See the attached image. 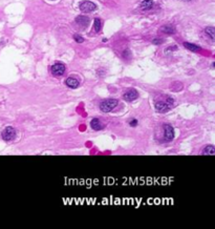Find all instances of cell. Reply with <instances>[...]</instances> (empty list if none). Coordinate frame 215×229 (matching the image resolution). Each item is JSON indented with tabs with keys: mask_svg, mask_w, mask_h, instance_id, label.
Masks as SVG:
<instances>
[{
	"mask_svg": "<svg viewBox=\"0 0 215 229\" xmlns=\"http://www.w3.org/2000/svg\"><path fill=\"white\" fill-rule=\"evenodd\" d=\"M101 28H102V22L100 19H95V24H93V28H95V31L98 33V32L101 31Z\"/></svg>",
	"mask_w": 215,
	"mask_h": 229,
	"instance_id": "obj_16",
	"label": "cell"
},
{
	"mask_svg": "<svg viewBox=\"0 0 215 229\" xmlns=\"http://www.w3.org/2000/svg\"><path fill=\"white\" fill-rule=\"evenodd\" d=\"M176 49H177V46L176 45H174V46H169V47H168V49H166V51H165V53H169V52H174V51H176Z\"/></svg>",
	"mask_w": 215,
	"mask_h": 229,
	"instance_id": "obj_18",
	"label": "cell"
},
{
	"mask_svg": "<svg viewBox=\"0 0 215 229\" xmlns=\"http://www.w3.org/2000/svg\"><path fill=\"white\" fill-rule=\"evenodd\" d=\"M205 34H206V36L208 37L211 41H214V38H215V28H214L208 26V28L205 30Z\"/></svg>",
	"mask_w": 215,
	"mask_h": 229,
	"instance_id": "obj_12",
	"label": "cell"
},
{
	"mask_svg": "<svg viewBox=\"0 0 215 229\" xmlns=\"http://www.w3.org/2000/svg\"><path fill=\"white\" fill-rule=\"evenodd\" d=\"M173 104H174V100L172 98H170V97H168L166 100L157 102V103H155V109H157V111H159V113H167V111L170 110V108L173 106Z\"/></svg>",
	"mask_w": 215,
	"mask_h": 229,
	"instance_id": "obj_1",
	"label": "cell"
},
{
	"mask_svg": "<svg viewBox=\"0 0 215 229\" xmlns=\"http://www.w3.org/2000/svg\"><path fill=\"white\" fill-rule=\"evenodd\" d=\"M65 83H66V85H67L69 88H77L78 86L80 85L79 80L76 79V78H74V77H69V78H67L66 81H65Z\"/></svg>",
	"mask_w": 215,
	"mask_h": 229,
	"instance_id": "obj_8",
	"label": "cell"
},
{
	"mask_svg": "<svg viewBox=\"0 0 215 229\" xmlns=\"http://www.w3.org/2000/svg\"><path fill=\"white\" fill-rule=\"evenodd\" d=\"M118 105V100L116 99H108V100H104L100 104V108L103 113H109L111 110L116 108Z\"/></svg>",
	"mask_w": 215,
	"mask_h": 229,
	"instance_id": "obj_2",
	"label": "cell"
},
{
	"mask_svg": "<svg viewBox=\"0 0 215 229\" xmlns=\"http://www.w3.org/2000/svg\"><path fill=\"white\" fill-rule=\"evenodd\" d=\"M74 39L77 41L78 43H82L84 41V38L83 37H81L80 35H75L74 36Z\"/></svg>",
	"mask_w": 215,
	"mask_h": 229,
	"instance_id": "obj_17",
	"label": "cell"
},
{
	"mask_svg": "<svg viewBox=\"0 0 215 229\" xmlns=\"http://www.w3.org/2000/svg\"><path fill=\"white\" fill-rule=\"evenodd\" d=\"M50 70H52V74L54 76H62L65 72V65L58 62L52 65Z\"/></svg>",
	"mask_w": 215,
	"mask_h": 229,
	"instance_id": "obj_5",
	"label": "cell"
},
{
	"mask_svg": "<svg viewBox=\"0 0 215 229\" xmlns=\"http://www.w3.org/2000/svg\"><path fill=\"white\" fill-rule=\"evenodd\" d=\"M90 126H91V128L93 130H100V129L103 128L101 121L99 119H92L91 122H90Z\"/></svg>",
	"mask_w": 215,
	"mask_h": 229,
	"instance_id": "obj_13",
	"label": "cell"
},
{
	"mask_svg": "<svg viewBox=\"0 0 215 229\" xmlns=\"http://www.w3.org/2000/svg\"><path fill=\"white\" fill-rule=\"evenodd\" d=\"M152 43H154V44H161V43H163V40L162 39H153L152 40Z\"/></svg>",
	"mask_w": 215,
	"mask_h": 229,
	"instance_id": "obj_19",
	"label": "cell"
},
{
	"mask_svg": "<svg viewBox=\"0 0 215 229\" xmlns=\"http://www.w3.org/2000/svg\"><path fill=\"white\" fill-rule=\"evenodd\" d=\"M187 1H188V0H187Z\"/></svg>",
	"mask_w": 215,
	"mask_h": 229,
	"instance_id": "obj_21",
	"label": "cell"
},
{
	"mask_svg": "<svg viewBox=\"0 0 215 229\" xmlns=\"http://www.w3.org/2000/svg\"><path fill=\"white\" fill-rule=\"evenodd\" d=\"M164 137L167 141H171L174 137V130L170 125H164Z\"/></svg>",
	"mask_w": 215,
	"mask_h": 229,
	"instance_id": "obj_6",
	"label": "cell"
},
{
	"mask_svg": "<svg viewBox=\"0 0 215 229\" xmlns=\"http://www.w3.org/2000/svg\"><path fill=\"white\" fill-rule=\"evenodd\" d=\"M76 22H77V24L80 25L81 28H84L89 24V18L85 17V16H79L76 18Z\"/></svg>",
	"mask_w": 215,
	"mask_h": 229,
	"instance_id": "obj_9",
	"label": "cell"
},
{
	"mask_svg": "<svg viewBox=\"0 0 215 229\" xmlns=\"http://www.w3.org/2000/svg\"><path fill=\"white\" fill-rule=\"evenodd\" d=\"M214 153H215V147L213 145H208L203 150V155H211V156H213Z\"/></svg>",
	"mask_w": 215,
	"mask_h": 229,
	"instance_id": "obj_15",
	"label": "cell"
},
{
	"mask_svg": "<svg viewBox=\"0 0 215 229\" xmlns=\"http://www.w3.org/2000/svg\"><path fill=\"white\" fill-rule=\"evenodd\" d=\"M184 46L187 49H189V51H192V52H200V46H197V45H195V44H192V43H189V42H185Z\"/></svg>",
	"mask_w": 215,
	"mask_h": 229,
	"instance_id": "obj_14",
	"label": "cell"
},
{
	"mask_svg": "<svg viewBox=\"0 0 215 229\" xmlns=\"http://www.w3.org/2000/svg\"><path fill=\"white\" fill-rule=\"evenodd\" d=\"M138 98V94L135 89H129L124 94V99L126 101H133Z\"/></svg>",
	"mask_w": 215,
	"mask_h": 229,
	"instance_id": "obj_7",
	"label": "cell"
},
{
	"mask_svg": "<svg viewBox=\"0 0 215 229\" xmlns=\"http://www.w3.org/2000/svg\"><path fill=\"white\" fill-rule=\"evenodd\" d=\"M153 7V1L152 0H143L140 4V9L142 11H149Z\"/></svg>",
	"mask_w": 215,
	"mask_h": 229,
	"instance_id": "obj_10",
	"label": "cell"
},
{
	"mask_svg": "<svg viewBox=\"0 0 215 229\" xmlns=\"http://www.w3.org/2000/svg\"><path fill=\"white\" fill-rule=\"evenodd\" d=\"M174 32H175L174 26H173V25H171V24H165V25H163V26L160 28V33L167 34V35L174 34Z\"/></svg>",
	"mask_w": 215,
	"mask_h": 229,
	"instance_id": "obj_11",
	"label": "cell"
},
{
	"mask_svg": "<svg viewBox=\"0 0 215 229\" xmlns=\"http://www.w3.org/2000/svg\"><path fill=\"white\" fill-rule=\"evenodd\" d=\"M129 124H130V125H131V126H133V127H134V126L138 125V121H136V120H135V119H133V120H131V121L129 122Z\"/></svg>",
	"mask_w": 215,
	"mask_h": 229,
	"instance_id": "obj_20",
	"label": "cell"
},
{
	"mask_svg": "<svg viewBox=\"0 0 215 229\" xmlns=\"http://www.w3.org/2000/svg\"><path fill=\"white\" fill-rule=\"evenodd\" d=\"M1 137L4 141L9 142V141H12L15 139L16 137V129L14 127H11V126H7L3 129L2 134H1Z\"/></svg>",
	"mask_w": 215,
	"mask_h": 229,
	"instance_id": "obj_3",
	"label": "cell"
},
{
	"mask_svg": "<svg viewBox=\"0 0 215 229\" xmlns=\"http://www.w3.org/2000/svg\"><path fill=\"white\" fill-rule=\"evenodd\" d=\"M79 7H80L81 12L83 13H90L97 9V5L91 1H83V2L80 3Z\"/></svg>",
	"mask_w": 215,
	"mask_h": 229,
	"instance_id": "obj_4",
	"label": "cell"
}]
</instances>
